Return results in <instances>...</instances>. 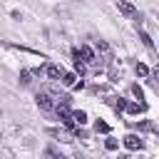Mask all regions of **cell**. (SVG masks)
Here are the masks:
<instances>
[{
	"instance_id": "7c38bea8",
	"label": "cell",
	"mask_w": 159,
	"mask_h": 159,
	"mask_svg": "<svg viewBox=\"0 0 159 159\" xmlns=\"http://www.w3.org/2000/svg\"><path fill=\"white\" fill-rule=\"evenodd\" d=\"M94 132H97V134H99V132H102V134H109V124L102 122V119H97V122H94Z\"/></svg>"
},
{
	"instance_id": "8992f818",
	"label": "cell",
	"mask_w": 159,
	"mask_h": 159,
	"mask_svg": "<svg viewBox=\"0 0 159 159\" xmlns=\"http://www.w3.org/2000/svg\"><path fill=\"white\" fill-rule=\"evenodd\" d=\"M80 57H82V62L84 65H97V55L92 52V47H87V45H82L80 47Z\"/></svg>"
},
{
	"instance_id": "ba28073f",
	"label": "cell",
	"mask_w": 159,
	"mask_h": 159,
	"mask_svg": "<svg viewBox=\"0 0 159 159\" xmlns=\"http://www.w3.org/2000/svg\"><path fill=\"white\" fill-rule=\"evenodd\" d=\"M144 109H147L144 102H139V104H137V102H129V104L124 107V112H129V114H139V112H144Z\"/></svg>"
},
{
	"instance_id": "e0dca14e",
	"label": "cell",
	"mask_w": 159,
	"mask_h": 159,
	"mask_svg": "<svg viewBox=\"0 0 159 159\" xmlns=\"http://www.w3.org/2000/svg\"><path fill=\"white\" fill-rule=\"evenodd\" d=\"M139 37H142V42H144V45H147V47H149V50H152V47H154V42H152V37H149V35H147V32H139Z\"/></svg>"
},
{
	"instance_id": "30bf717a",
	"label": "cell",
	"mask_w": 159,
	"mask_h": 159,
	"mask_svg": "<svg viewBox=\"0 0 159 159\" xmlns=\"http://www.w3.org/2000/svg\"><path fill=\"white\" fill-rule=\"evenodd\" d=\"M109 104H112V109H114V112H124V107H127V102H124L122 97H112V99H109Z\"/></svg>"
},
{
	"instance_id": "7402d4cb",
	"label": "cell",
	"mask_w": 159,
	"mask_h": 159,
	"mask_svg": "<svg viewBox=\"0 0 159 159\" xmlns=\"http://www.w3.org/2000/svg\"><path fill=\"white\" fill-rule=\"evenodd\" d=\"M0 114H2V109H0Z\"/></svg>"
},
{
	"instance_id": "9c48e42d",
	"label": "cell",
	"mask_w": 159,
	"mask_h": 159,
	"mask_svg": "<svg viewBox=\"0 0 159 159\" xmlns=\"http://www.w3.org/2000/svg\"><path fill=\"white\" fill-rule=\"evenodd\" d=\"M60 82H62L65 87H75V84H77V75H75V72H65Z\"/></svg>"
},
{
	"instance_id": "52a82bcc",
	"label": "cell",
	"mask_w": 159,
	"mask_h": 159,
	"mask_svg": "<svg viewBox=\"0 0 159 159\" xmlns=\"http://www.w3.org/2000/svg\"><path fill=\"white\" fill-rule=\"evenodd\" d=\"M72 65H75V75H84L87 72V67H84V62H82V57H80V50H75L72 52Z\"/></svg>"
},
{
	"instance_id": "ffe728a7",
	"label": "cell",
	"mask_w": 159,
	"mask_h": 159,
	"mask_svg": "<svg viewBox=\"0 0 159 159\" xmlns=\"http://www.w3.org/2000/svg\"><path fill=\"white\" fill-rule=\"evenodd\" d=\"M149 75H152V77H154V82H157V87H159V65H157V67H154V70H152V72H149Z\"/></svg>"
},
{
	"instance_id": "5bb4252c",
	"label": "cell",
	"mask_w": 159,
	"mask_h": 159,
	"mask_svg": "<svg viewBox=\"0 0 159 159\" xmlns=\"http://www.w3.org/2000/svg\"><path fill=\"white\" fill-rule=\"evenodd\" d=\"M45 157H47V159H65V157H62L55 147H47V149H45Z\"/></svg>"
},
{
	"instance_id": "2e32d148",
	"label": "cell",
	"mask_w": 159,
	"mask_h": 159,
	"mask_svg": "<svg viewBox=\"0 0 159 159\" xmlns=\"http://www.w3.org/2000/svg\"><path fill=\"white\" fill-rule=\"evenodd\" d=\"M30 77H32V72H27V70H22V72H20V82H22V84H30V82H32Z\"/></svg>"
},
{
	"instance_id": "d6986e66",
	"label": "cell",
	"mask_w": 159,
	"mask_h": 159,
	"mask_svg": "<svg viewBox=\"0 0 159 159\" xmlns=\"http://www.w3.org/2000/svg\"><path fill=\"white\" fill-rule=\"evenodd\" d=\"M132 92H134V97H139V99L144 97V92H142V87H139V84H132Z\"/></svg>"
},
{
	"instance_id": "277c9868",
	"label": "cell",
	"mask_w": 159,
	"mask_h": 159,
	"mask_svg": "<svg viewBox=\"0 0 159 159\" xmlns=\"http://www.w3.org/2000/svg\"><path fill=\"white\" fill-rule=\"evenodd\" d=\"M94 47H97V52H99V55H102V57H99V60H102V62H107V65H109V62H112V47H109V45H107V42H104V40H97V42H94Z\"/></svg>"
},
{
	"instance_id": "4fadbf2b",
	"label": "cell",
	"mask_w": 159,
	"mask_h": 159,
	"mask_svg": "<svg viewBox=\"0 0 159 159\" xmlns=\"http://www.w3.org/2000/svg\"><path fill=\"white\" fill-rule=\"evenodd\" d=\"M50 134H52V137H57L60 142H70V134H67L65 129H50Z\"/></svg>"
},
{
	"instance_id": "603a6c76",
	"label": "cell",
	"mask_w": 159,
	"mask_h": 159,
	"mask_svg": "<svg viewBox=\"0 0 159 159\" xmlns=\"http://www.w3.org/2000/svg\"><path fill=\"white\" fill-rule=\"evenodd\" d=\"M75 2H80V0H75Z\"/></svg>"
},
{
	"instance_id": "7a4b0ae2",
	"label": "cell",
	"mask_w": 159,
	"mask_h": 159,
	"mask_svg": "<svg viewBox=\"0 0 159 159\" xmlns=\"http://www.w3.org/2000/svg\"><path fill=\"white\" fill-rule=\"evenodd\" d=\"M117 10H119L127 20H137V17H139V10H137L132 2H127V0H117Z\"/></svg>"
},
{
	"instance_id": "5b68a950",
	"label": "cell",
	"mask_w": 159,
	"mask_h": 159,
	"mask_svg": "<svg viewBox=\"0 0 159 159\" xmlns=\"http://www.w3.org/2000/svg\"><path fill=\"white\" fill-rule=\"evenodd\" d=\"M42 75H47V77H52V80H62V75H65V70L60 67V65H45L42 67Z\"/></svg>"
},
{
	"instance_id": "8fae6325",
	"label": "cell",
	"mask_w": 159,
	"mask_h": 159,
	"mask_svg": "<svg viewBox=\"0 0 159 159\" xmlns=\"http://www.w3.org/2000/svg\"><path fill=\"white\" fill-rule=\"evenodd\" d=\"M72 122H75V124H84V122H87V112L75 109V112H72Z\"/></svg>"
},
{
	"instance_id": "44dd1931",
	"label": "cell",
	"mask_w": 159,
	"mask_h": 159,
	"mask_svg": "<svg viewBox=\"0 0 159 159\" xmlns=\"http://www.w3.org/2000/svg\"><path fill=\"white\" fill-rule=\"evenodd\" d=\"M119 159H137V157H132V154H122Z\"/></svg>"
},
{
	"instance_id": "6da1fadb",
	"label": "cell",
	"mask_w": 159,
	"mask_h": 159,
	"mask_svg": "<svg viewBox=\"0 0 159 159\" xmlns=\"http://www.w3.org/2000/svg\"><path fill=\"white\" fill-rule=\"evenodd\" d=\"M35 102H37V107H40L42 112H52V109L57 107V102L52 99V94H50V92H37Z\"/></svg>"
},
{
	"instance_id": "3957f363",
	"label": "cell",
	"mask_w": 159,
	"mask_h": 159,
	"mask_svg": "<svg viewBox=\"0 0 159 159\" xmlns=\"http://www.w3.org/2000/svg\"><path fill=\"white\" fill-rule=\"evenodd\" d=\"M122 142H124V147H127V149H132V152H142V149H144V139H142V137H137V134H127Z\"/></svg>"
},
{
	"instance_id": "9a60e30c",
	"label": "cell",
	"mask_w": 159,
	"mask_h": 159,
	"mask_svg": "<svg viewBox=\"0 0 159 159\" xmlns=\"http://www.w3.org/2000/svg\"><path fill=\"white\" fill-rule=\"evenodd\" d=\"M134 70H137V75H139V77H147V75H149V67H147V65H142V62H137V67H134Z\"/></svg>"
},
{
	"instance_id": "ac0fdd59",
	"label": "cell",
	"mask_w": 159,
	"mask_h": 159,
	"mask_svg": "<svg viewBox=\"0 0 159 159\" xmlns=\"http://www.w3.org/2000/svg\"><path fill=\"white\" fill-rule=\"evenodd\" d=\"M104 147H107V149H117V147H119V142H117V139H112V137H109V139H107V142H104Z\"/></svg>"
}]
</instances>
